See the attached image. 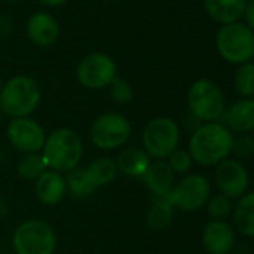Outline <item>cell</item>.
Returning <instances> with one entry per match:
<instances>
[{
  "label": "cell",
  "mask_w": 254,
  "mask_h": 254,
  "mask_svg": "<svg viewBox=\"0 0 254 254\" xmlns=\"http://www.w3.org/2000/svg\"><path fill=\"white\" fill-rule=\"evenodd\" d=\"M6 211H8V206H6V202L0 197V215H5L6 214Z\"/></svg>",
  "instance_id": "obj_33"
},
{
  "label": "cell",
  "mask_w": 254,
  "mask_h": 254,
  "mask_svg": "<svg viewBox=\"0 0 254 254\" xmlns=\"http://www.w3.org/2000/svg\"><path fill=\"white\" fill-rule=\"evenodd\" d=\"M2 115H3V112H2V109H0V121H2Z\"/></svg>",
  "instance_id": "obj_34"
},
{
  "label": "cell",
  "mask_w": 254,
  "mask_h": 254,
  "mask_svg": "<svg viewBox=\"0 0 254 254\" xmlns=\"http://www.w3.org/2000/svg\"><path fill=\"white\" fill-rule=\"evenodd\" d=\"M217 48L221 57L230 63H247L254 56V32L239 23H230L220 29Z\"/></svg>",
  "instance_id": "obj_8"
},
{
  "label": "cell",
  "mask_w": 254,
  "mask_h": 254,
  "mask_svg": "<svg viewBox=\"0 0 254 254\" xmlns=\"http://www.w3.org/2000/svg\"><path fill=\"white\" fill-rule=\"evenodd\" d=\"M214 178L220 194L229 199H239L244 196L250 183L247 169L236 159H226L218 163Z\"/></svg>",
  "instance_id": "obj_12"
},
{
  "label": "cell",
  "mask_w": 254,
  "mask_h": 254,
  "mask_svg": "<svg viewBox=\"0 0 254 254\" xmlns=\"http://www.w3.org/2000/svg\"><path fill=\"white\" fill-rule=\"evenodd\" d=\"M132 126L120 112H105L90 126V141L99 150H117L130 138Z\"/></svg>",
  "instance_id": "obj_7"
},
{
  "label": "cell",
  "mask_w": 254,
  "mask_h": 254,
  "mask_svg": "<svg viewBox=\"0 0 254 254\" xmlns=\"http://www.w3.org/2000/svg\"><path fill=\"white\" fill-rule=\"evenodd\" d=\"M187 105L196 120L215 123L224 112L223 91L211 79H197L187 93Z\"/></svg>",
  "instance_id": "obj_5"
},
{
  "label": "cell",
  "mask_w": 254,
  "mask_h": 254,
  "mask_svg": "<svg viewBox=\"0 0 254 254\" xmlns=\"http://www.w3.org/2000/svg\"><path fill=\"white\" fill-rule=\"evenodd\" d=\"M11 30H12V24H11L9 18L5 17V15H0V38L9 36Z\"/></svg>",
  "instance_id": "obj_30"
},
{
  "label": "cell",
  "mask_w": 254,
  "mask_h": 254,
  "mask_svg": "<svg viewBox=\"0 0 254 254\" xmlns=\"http://www.w3.org/2000/svg\"><path fill=\"white\" fill-rule=\"evenodd\" d=\"M26 32H27L29 39L35 45L50 47L59 39L60 26L57 20L48 12H36L29 18Z\"/></svg>",
  "instance_id": "obj_15"
},
{
  "label": "cell",
  "mask_w": 254,
  "mask_h": 254,
  "mask_svg": "<svg viewBox=\"0 0 254 254\" xmlns=\"http://www.w3.org/2000/svg\"><path fill=\"white\" fill-rule=\"evenodd\" d=\"M8 2H18V0H8Z\"/></svg>",
  "instance_id": "obj_36"
},
{
  "label": "cell",
  "mask_w": 254,
  "mask_h": 254,
  "mask_svg": "<svg viewBox=\"0 0 254 254\" xmlns=\"http://www.w3.org/2000/svg\"><path fill=\"white\" fill-rule=\"evenodd\" d=\"M2 85H3V84H2V79H0V90H2Z\"/></svg>",
  "instance_id": "obj_35"
},
{
  "label": "cell",
  "mask_w": 254,
  "mask_h": 254,
  "mask_svg": "<svg viewBox=\"0 0 254 254\" xmlns=\"http://www.w3.org/2000/svg\"><path fill=\"white\" fill-rule=\"evenodd\" d=\"M85 174H87V178L90 180V183L96 189H99V187H103V186L112 183L118 174V169H117L115 160L102 157V159L91 162L85 168Z\"/></svg>",
  "instance_id": "obj_22"
},
{
  "label": "cell",
  "mask_w": 254,
  "mask_h": 254,
  "mask_svg": "<svg viewBox=\"0 0 254 254\" xmlns=\"http://www.w3.org/2000/svg\"><path fill=\"white\" fill-rule=\"evenodd\" d=\"M168 165L174 171V174H186L190 171L193 165V159L189 151L186 150H175L169 157H168Z\"/></svg>",
  "instance_id": "obj_29"
},
{
  "label": "cell",
  "mask_w": 254,
  "mask_h": 254,
  "mask_svg": "<svg viewBox=\"0 0 254 254\" xmlns=\"http://www.w3.org/2000/svg\"><path fill=\"white\" fill-rule=\"evenodd\" d=\"M36 197L47 206L59 205L66 194V183L62 174L56 171H45L38 180L35 186Z\"/></svg>",
  "instance_id": "obj_16"
},
{
  "label": "cell",
  "mask_w": 254,
  "mask_h": 254,
  "mask_svg": "<svg viewBox=\"0 0 254 254\" xmlns=\"http://www.w3.org/2000/svg\"><path fill=\"white\" fill-rule=\"evenodd\" d=\"M223 124L232 133L244 135L254 130V99H242L223 112Z\"/></svg>",
  "instance_id": "obj_14"
},
{
  "label": "cell",
  "mask_w": 254,
  "mask_h": 254,
  "mask_svg": "<svg viewBox=\"0 0 254 254\" xmlns=\"http://www.w3.org/2000/svg\"><path fill=\"white\" fill-rule=\"evenodd\" d=\"M202 244L208 254H229L235 247V230L226 221L211 220L203 229Z\"/></svg>",
  "instance_id": "obj_13"
},
{
  "label": "cell",
  "mask_w": 254,
  "mask_h": 254,
  "mask_svg": "<svg viewBox=\"0 0 254 254\" xmlns=\"http://www.w3.org/2000/svg\"><path fill=\"white\" fill-rule=\"evenodd\" d=\"M174 177L175 174L168 162L156 160L150 165L142 180L153 196H166L174 187Z\"/></svg>",
  "instance_id": "obj_17"
},
{
  "label": "cell",
  "mask_w": 254,
  "mask_h": 254,
  "mask_svg": "<svg viewBox=\"0 0 254 254\" xmlns=\"http://www.w3.org/2000/svg\"><path fill=\"white\" fill-rule=\"evenodd\" d=\"M232 153L244 160V159H250L254 154V138L244 133V135H238L233 136V142H232Z\"/></svg>",
  "instance_id": "obj_28"
},
{
  "label": "cell",
  "mask_w": 254,
  "mask_h": 254,
  "mask_svg": "<svg viewBox=\"0 0 254 254\" xmlns=\"http://www.w3.org/2000/svg\"><path fill=\"white\" fill-rule=\"evenodd\" d=\"M76 78L85 88L102 90L117 78V64L105 53H91L79 62Z\"/></svg>",
  "instance_id": "obj_10"
},
{
  "label": "cell",
  "mask_w": 254,
  "mask_h": 254,
  "mask_svg": "<svg viewBox=\"0 0 254 254\" xmlns=\"http://www.w3.org/2000/svg\"><path fill=\"white\" fill-rule=\"evenodd\" d=\"M39 3L45 5V6H50V8H56V6H62L64 5L67 0H38Z\"/></svg>",
  "instance_id": "obj_32"
},
{
  "label": "cell",
  "mask_w": 254,
  "mask_h": 254,
  "mask_svg": "<svg viewBox=\"0 0 254 254\" xmlns=\"http://www.w3.org/2000/svg\"><path fill=\"white\" fill-rule=\"evenodd\" d=\"M174 206L168 196H153V203L147 212V226L151 230L160 232L171 226L174 218Z\"/></svg>",
  "instance_id": "obj_21"
},
{
  "label": "cell",
  "mask_w": 254,
  "mask_h": 254,
  "mask_svg": "<svg viewBox=\"0 0 254 254\" xmlns=\"http://www.w3.org/2000/svg\"><path fill=\"white\" fill-rule=\"evenodd\" d=\"M166 196L174 208L193 212L206 205L211 197V186L203 175L191 174L178 181Z\"/></svg>",
  "instance_id": "obj_9"
},
{
  "label": "cell",
  "mask_w": 254,
  "mask_h": 254,
  "mask_svg": "<svg viewBox=\"0 0 254 254\" xmlns=\"http://www.w3.org/2000/svg\"><path fill=\"white\" fill-rule=\"evenodd\" d=\"M111 97L114 102L120 103V105H124V103H129L132 99H133V87L130 85L129 81H126L123 78H115L111 85Z\"/></svg>",
  "instance_id": "obj_27"
},
{
  "label": "cell",
  "mask_w": 254,
  "mask_h": 254,
  "mask_svg": "<svg viewBox=\"0 0 254 254\" xmlns=\"http://www.w3.org/2000/svg\"><path fill=\"white\" fill-rule=\"evenodd\" d=\"M235 87L245 99L254 97V63H242L235 73Z\"/></svg>",
  "instance_id": "obj_25"
},
{
  "label": "cell",
  "mask_w": 254,
  "mask_h": 254,
  "mask_svg": "<svg viewBox=\"0 0 254 254\" xmlns=\"http://www.w3.org/2000/svg\"><path fill=\"white\" fill-rule=\"evenodd\" d=\"M232 214L235 229L244 236L254 238V191L241 196Z\"/></svg>",
  "instance_id": "obj_19"
},
{
  "label": "cell",
  "mask_w": 254,
  "mask_h": 254,
  "mask_svg": "<svg viewBox=\"0 0 254 254\" xmlns=\"http://www.w3.org/2000/svg\"><path fill=\"white\" fill-rule=\"evenodd\" d=\"M64 183H66V193H69L75 199H85L91 196L96 190V187L87 178L84 168H75L73 171L67 172Z\"/></svg>",
  "instance_id": "obj_23"
},
{
  "label": "cell",
  "mask_w": 254,
  "mask_h": 254,
  "mask_svg": "<svg viewBox=\"0 0 254 254\" xmlns=\"http://www.w3.org/2000/svg\"><path fill=\"white\" fill-rule=\"evenodd\" d=\"M206 211L212 220L224 221V218L229 217L233 211L232 199H229L223 194H215V196L209 197V200L206 202Z\"/></svg>",
  "instance_id": "obj_26"
},
{
  "label": "cell",
  "mask_w": 254,
  "mask_h": 254,
  "mask_svg": "<svg viewBox=\"0 0 254 254\" xmlns=\"http://www.w3.org/2000/svg\"><path fill=\"white\" fill-rule=\"evenodd\" d=\"M115 165L118 172L127 177L142 178L151 165V157L141 148H126L117 156Z\"/></svg>",
  "instance_id": "obj_18"
},
{
  "label": "cell",
  "mask_w": 254,
  "mask_h": 254,
  "mask_svg": "<svg viewBox=\"0 0 254 254\" xmlns=\"http://www.w3.org/2000/svg\"><path fill=\"white\" fill-rule=\"evenodd\" d=\"M233 133L223 123H203L193 130L189 153L202 166H217L232 154Z\"/></svg>",
  "instance_id": "obj_1"
},
{
  "label": "cell",
  "mask_w": 254,
  "mask_h": 254,
  "mask_svg": "<svg viewBox=\"0 0 254 254\" xmlns=\"http://www.w3.org/2000/svg\"><path fill=\"white\" fill-rule=\"evenodd\" d=\"M253 138H254V130H253Z\"/></svg>",
  "instance_id": "obj_37"
},
{
  "label": "cell",
  "mask_w": 254,
  "mask_h": 254,
  "mask_svg": "<svg viewBox=\"0 0 254 254\" xmlns=\"http://www.w3.org/2000/svg\"><path fill=\"white\" fill-rule=\"evenodd\" d=\"M245 17H247V23L250 26L248 29L254 32V2L245 8Z\"/></svg>",
  "instance_id": "obj_31"
},
{
  "label": "cell",
  "mask_w": 254,
  "mask_h": 254,
  "mask_svg": "<svg viewBox=\"0 0 254 254\" xmlns=\"http://www.w3.org/2000/svg\"><path fill=\"white\" fill-rule=\"evenodd\" d=\"M45 171H48V166H47L44 157L39 156L38 153L24 154L17 165L18 175L27 181H36Z\"/></svg>",
  "instance_id": "obj_24"
},
{
  "label": "cell",
  "mask_w": 254,
  "mask_h": 254,
  "mask_svg": "<svg viewBox=\"0 0 254 254\" xmlns=\"http://www.w3.org/2000/svg\"><path fill=\"white\" fill-rule=\"evenodd\" d=\"M41 87L27 75H17L2 85L0 109L12 118L30 117L41 103Z\"/></svg>",
  "instance_id": "obj_3"
},
{
  "label": "cell",
  "mask_w": 254,
  "mask_h": 254,
  "mask_svg": "<svg viewBox=\"0 0 254 254\" xmlns=\"http://www.w3.org/2000/svg\"><path fill=\"white\" fill-rule=\"evenodd\" d=\"M180 126L171 117H156L144 129V151L156 160L168 159L180 144Z\"/></svg>",
  "instance_id": "obj_4"
},
{
  "label": "cell",
  "mask_w": 254,
  "mask_h": 254,
  "mask_svg": "<svg viewBox=\"0 0 254 254\" xmlns=\"http://www.w3.org/2000/svg\"><path fill=\"white\" fill-rule=\"evenodd\" d=\"M12 247L17 254H54L57 238L48 223L27 220L15 229Z\"/></svg>",
  "instance_id": "obj_6"
},
{
  "label": "cell",
  "mask_w": 254,
  "mask_h": 254,
  "mask_svg": "<svg viewBox=\"0 0 254 254\" xmlns=\"http://www.w3.org/2000/svg\"><path fill=\"white\" fill-rule=\"evenodd\" d=\"M6 135L11 145L24 154L39 153L47 141V135L42 126L30 117L12 118L6 129Z\"/></svg>",
  "instance_id": "obj_11"
},
{
  "label": "cell",
  "mask_w": 254,
  "mask_h": 254,
  "mask_svg": "<svg viewBox=\"0 0 254 254\" xmlns=\"http://www.w3.org/2000/svg\"><path fill=\"white\" fill-rule=\"evenodd\" d=\"M208 14L220 23H235L245 12V0H205Z\"/></svg>",
  "instance_id": "obj_20"
},
{
  "label": "cell",
  "mask_w": 254,
  "mask_h": 254,
  "mask_svg": "<svg viewBox=\"0 0 254 254\" xmlns=\"http://www.w3.org/2000/svg\"><path fill=\"white\" fill-rule=\"evenodd\" d=\"M82 153L84 148L81 138L75 130L67 127H62L50 133L42 148V157L48 169L59 174H67L78 168Z\"/></svg>",
  "instance_id": "obj_2"
}]
</instances>
